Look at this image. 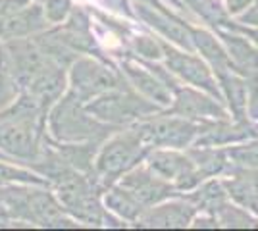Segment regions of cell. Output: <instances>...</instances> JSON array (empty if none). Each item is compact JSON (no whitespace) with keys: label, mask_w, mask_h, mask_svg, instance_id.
Returning a JSON list of instances; mask_svg holds the SVG:
<instances>
[{"label":"cell","mask_w":258,"mask_h":231,"mask_svg":"<svg viewBox=\"0 0 258 231\" xmlns=\"http://www.w3.org/2000/svg\"><path fill=\"white\" fill-rule=\"evenodd\" d=\"M112 131L116 127L98 121L68 91L46 114V137L54 143H102Z\"/></svg>","instance_id":"cell-2"},{"label":"cell","mask_w":258,"mask_h":231,"mask_svg":"<svg viewBox=\"0 0 258 231\" xmlns=\"http://www.w3.org/2000/svg\"><path fill=\"white\" fill-rule=\"evenodd\" d=\"M256 135L258 131L252 121L224 118V120L206 121L201 135L197 137L195 144H203V146H224L226 148V146H231V144L248 141V139H252Z\"/></svg>","instance_id":"cell-15"},{"label":"cell","mask_w":258,"mask_h":231,"mask_svg":"<svg viewBox=\"0 0 258 231\" xmlns=\"http://www.w3.org/2000/svg\"><path fill=\"white\" fill-rule=\"evenodd\" d=\"M129 54L143 58V60H152V62H162V39L149 33H137L131 29L127 37Z\"/></svg>","instance_id":"cell-22"},{"label":"cell","mask_w":258,"mask_h":231,"mask_svg":"<svg viewBox=\"0 0 258 231\" xmlns=\"http://www.w3.org/2000/svg\"><path fill=\"white\" fill-rule=\"evenodd\" d=\"M227 158L233 168H247V170H258V135L243 141V143L226 146Z\"/></svg>","instance_id":"cell-24"},{"label":"cell","mask_w":258,"mask_h":231,"mask_svg":"<svg viewBox=\"0 0 258 231\" xmlns=\"http://www.w3.org/2000/svg\"><path fill=\"white\" fill-rule=\"evenodd\" d=\"M48 27H50V23L44 18L43 4L35 0L20 10L0 16V41L33 37Z\"/></svg>","instance_id":"cell-13"},{"label":"cell","mask_w":258,"mask_h":231,"mask_svg":"<svg viewBox=\"0 0 258 231\" xmlns=\"http://www.w3.org/2000/svg\"><path fill=\"white\" fill-rule=\"evenodd\" d=\"M133 12H135V22L145 23L162 41H168L183 50L195 52L191 23H187L175 12H170L160 6H152V4L141 2V0H133Z\"/></svg>","instance_id":"cell-9"},{"label":"cell","mask_w":258,"mask_h":231,"mask_svg":"<svg viewBox=\"0 0 258 231\" xmlns=\"http://www.w3.org/2000/svg\"><path fill=\"white\" fill-rule=\"evenodd\" d=\"M191 37H193V48L195 52L205 60L208 66L212 67L216 75L226 73L229 69H235L222 39L218 37L216 31L206 29V27H195L191 25Z\"/></svg>","instance_id":"cell-16"},{"label":"cell","mask_w":258,"mask_h":231,"mask_svg":"<svg viewBox=\"0 0 258 231\" xmlns=\"http://www.w3.org/2000/svg\"><path fill=\"white\" fill-rule=\"evenodd\" d=\"M218 37L226 46L227 56L235 67L237 73L245 77L247 81H258V46L248 37L229 27L216 29Z\"/></svg>","instance_id":"cell-14"},{"label":"cell","mask_w":258,"mask_h":231,"mask_svg":"<svg viewBox=\"0 0 258 231\" xmlns=\"http://www.w3.org/2000/svg\"><path fill=\"white\" fill-rule=\"evenodd\" d=\"M162 62L181 83L201 89L224 102L216 73L201 56L193 50H183L175 44L162 41Z\"/></svg>","instance_id":"cell-7"},{"label":"cell","mask_w":258,"mask_h":231,"mask_svg":"<svg viewBox=\"0 0 258 231\" xmlns=\"http://www.w3.org/2000/svg\"><path fill=\"white\" fill-rule=\"evenodd\" d=\"M149 146L141 139L135 125L119 127L98 146L93 160V176L102 189L110 187L129 170L143 164Z\"/></svg>","instance_id":"cell-3"},{"label":"cell","mask_w":258,"mask_h":231,"mask_svg":"<svg viewBox=\"0 0 258 231\" xmlns=\"http://www.w3.org/2000/svg\"><path fill=\"white\" fill-rule=\"evenodd\" d=\"M218 225L220 227H231V229H258V216L250 210L239 206L237 202L229 200L216 212Z\"/></svg>","instance_id":"cell-21"},{"label":"cell","mask_w":258,"mask_h":231,"mask_svg":"<svg viewBox=\"0 0 258 231\" xmlns=\"http://www.w3.org/2000/svg\"><path fill=\"white\" fill-rule=\"evenodd\" d=\"M254 127H256V131H258V123H254Z\"/></svg>","instance_id":"cell-29"},{"label":"cell","mask_w":258,"mask_h":231,"mask_svg":"<svg viewBox=\"0 0 258 231\" xmlns=\"http://www.w3.org/2000/svg\"><path fill=\"white\" fill-rule=\"evenodd\" d=\"M199 210L187 197H172L147 208L135 221V227L149 229H183L191 227L195 214Z\"/></svg>","instance_id":"cell-12"},{"label":"cell","mask_w":258,"mask_h":231,"mask_svg":"<svg viewBox=\"0 0 258 231\" xmlns=\"http://www.w3.org/2000/svg\"><path fill=\"white\" fill-rule=\"evenodd\" d=\"M116 183L125 191H129L143 204L145 210L158 204L162 200H168L172 197H181V193L173 187L172 183H168L166 179L156 176L145 162L135 166L133 170H129L127 174H123Z\"/></svg>","instance_id":"cell-10"},{"label":"cell","mask_w":258,"mask_h":231,"mask_svg":"<svg viewBox=\"0 0 258 231\" xmlns=\"http://www.w3.org/2000/svg\"><path fill=\"white\" fill-rule=\"evenodd\" d=\"M166 110L197 121H212L231 118V114L227 112L226 104L222 100H218L216 97L208 95L201 89L185 85V83L175 87L172 104Z\"/></svg>","instance_id":"cell-11"},{"label":"cell","mask_w":258,"mask_h":231,"mask_svg":"<svg viewBox=\"0 0 258 231\" xmlns=\"http://www.w3.org/2000/svg\"><path fill=\"white\" fill-rule=\"evenodd\" d=\"M50 189L62 204L66 214L79 225L89 227H119L123 221L112 216L102 204V191L95 176L83 174L79 170L68 168L58 177H54Z\"/></svg>","instance_id":"cell-1"},{"label":"cell","mask_w":258,"mask_h":231,"mask_svg":"<svg viewBox=\"0 0 258 231\" xmlns=\"http://www.w3.org/2000/svg\"><path fill=\"white\" fill-rule=\"evenodd\" d=\"M233 22L241 23V25H247V27H254L258 29V0H252V4L248 6L243 14H239L237 18H231Z\"/></svg>","instance_id":"cell-27"},{"label":"cell","mask_w":258,"mask_h":231,"mask_svg":"<svg viewBox=\"0 0 258 231\" xmlns=\"http://www.w3.org/2000/svg\"><path fill=\"white\" fill-rule=\"evenodd\" d=\"M43 4L44 18L50 25H62L74 10V0H37Z\"/></svg>","instance_id":"cell-25"},{"label":"cell","mask_w":258,"mask_h":231,"mask_svg":"<svg viewBox=\"0 0 258 231\" xmlns=\"http://www.w3.org/2000/svg\"><path fill=\"white\" fill-rule=\"evenodd\" d=\"M247 118L252 123H258V81H248Z\"/></svg>","instance_id":"cell-26"},{"label":"cell","mask_w":258,"mask_h":231,"mask_svg":"<svg viewBox=\"0 0 258 231\" xmlns=\"http://www.w3.org/2000/svg\"><path fill=\"white\" fill-rule=\"evenodd\" d=\"M85 108L98 121L112 125V127H129L135 125L141 120L149 118L156 112L164 110L160 106H156L154 102L149 99L141 97L135 89H131L123 81L118 87L110 89L106 93L98 95L97 99L89 100L85 104Z\"/></svg>","instance_id":"cell-4"},{"label":"cell","mask_w":258,"mask_h":231,"mask_svg":"<svg viewBox=\"0 0 258 231\" xmlns=\"http://www.w3.org/2000/svg\"><path fill=\"white\" fill-rule=\"evenodd\" d=\"M20 93H22V87L14 75V69L8 62L6 50L0 43V110L10 106L12 102L20 97Z\"/></svg>","instance_id":"cell-23"},{"label":"cell","mask_w":258,"mask_h":231,"mask_svg":"<svg viewBox=\"0 0 258 231\" xmlns=\"http://www.w3.org/2000/svg\"><path fill=\"white\" fill-rule=\"evenodd\" d=\"M222 2H224V8L229 18H237L252 4V0H222Z\"/></svg>","instance_id":"cell-28"},{"label":"cell","mask_w":258,"mask_h":231,"mask_svg":"<svg viewBox=\"0 0 258 231\" xmlns=\"http://www.w3.org/2000/svg\"><path fill=\"white\" fill-rule=\"evenodd\" d=\"M206 121L183 118L170 110H160L135 123L141 139L149 148H179L185 150L195 144Z\"/></svg>","instance_id":"cell-6"},{"label":"cell","mask_w":258,"mask_h":231,"mask_svg":"<svg viewBox=\"0 0 258 231\" xmlns=\"http://www.w3.org/2000/svg\"><path fill=\"white\" fill-rule=\"evenodd\" d=\"M145 164L158 177L172 183L181 195L193 191L205 177L199 174L187 150L179 148H149L145 156Z\"/></svg>","instance_id":"cell-8"},{"label":"cell","mask_w":258,"mask_h":231,"mask_svg":"<svg viewBox=\"0 0 258 231\" xmlns=\"http://www.w3.org/2000/svg\"><path fill=\"white\" fill-rule=\"evenodd\" d=\"M121 83L123 77L116 62L104 56L81 54L68 67V93L83 104Z\"/></svg>","instance_id":"cell-5"},{"label":"cell","mask_w":258,"mask_h":231,"mask_svg":"<svg viewBox=\"0 0 258 231\" xmlns=\"http://www.w3.org/2000/svg\"><path fill=\"white\" fill-rule=\"evenodd\" d=\"M185 150L191 156V160L197 166L199 174L205 179H208V177H224L233 170V166L227 158V150L224 146L193 144V146H189Z\"/></svg>","instance_id":"cell-18"},{"label":"cell","mask_w":258,"mask_h":231,"mask_svg":"<svg viewBox=\"0 0 258 231\" xmlns=\"http://www.w3.org/2000/svg\"><path fill=\"white\" fill-rule=\"evenodd\" d=\"M183 197H187L193 202L197 210L201 212H210L214 214L222 208L226 202H229L231 198L227 195L226 185L222 181V177H208L205 181H201L193 191L185 193Z\"/></svg>","instance_id":"cell-20"},{"label":"cell","mask_w":258,"mask_h":231,"mask_svg":"<svg viewBox=\"0 0 258 231\" xmlns=\"http://www.w3.org/2000/svg\"><path fill=\"white\" fill-rule=\"evenodd\" d=\"M102 204L112 216H116L123 223H131V225H135V221L139 220V216L145 212L139 200L129 191L119 187L118 183H114L102 191Z\"/></svg>","instance_id":"cell-19"},{"label":"cell","mask_w":258,"mask_h":231,"mask_svg":"<svg viewBox=\"0 0 258 231\" xmlns=\"http://www.w3.org/2000/svg\"><path fill=\"white\" fill-rule=\"evenodd\" d=\"M218 85L224 97L227 112L233 120L248 121L247 118V99H248V81L235 69H229L226 73L216 75Z\"/></svg>","instance_id":"cell-17"}]
</instances>
